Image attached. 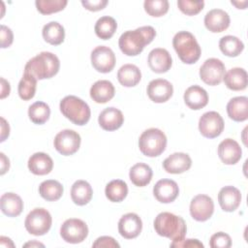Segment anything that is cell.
I'll return each instance as SVG.
<instances>
[{
    "label": "cell",
    "mask_w": 248,
    "mask_h": 248,
    "mask_svg": "<svg viewBox=\"0 0 248 248\" xmlns=\"http://www.w3.org/2000/svg\"><path fill=\"white\" fill-rule=\"evenodd\" d=\"M155 36L156 31L152 26H141L124 32L118 40V46L124 54L136 56L143 50L146 45L153 41Z\"/></svg>",
    "instance_id": "cell-1"
},
{
    "label": "cell",
    "mask_w": 248,
    "mask_h": 248,
    "mask_svg": "<svg viewBox=\"0 0 248 248\" xmlns=\"http://www.w3.org/2000/svg\"><path fill=\"white\" fill-rule=\"evenodd\" d=\"M154 229L159 235L170 238L172 242L183 240L187 232L183 218L170 212L159 213L154 220Z\"/></svg>",
    "instance_id": "cell-2"
},
{
    "label": "cell",
    "mask_w": 248,
    "mask_h": 248,
    "mask_svg": "<svg viewBox=\"0 0 248 248\" xmlns=\"http://www.w3.org/2000/svg\"><path fill=\"white\" fill-rule=\"evenodd\" d=\"M60 68L58 57L48 51H43L28 60L24 73L34 76L37 79H46L54 77Z\"/></svg>",
    "instance_id": "cell-3"
},
{
    "label": "cell",
    "mask_w": 248,
    "mask_h": 248,
    "mask_svg": "<svg viewBox=\"0 0 248 248\" xmlns=\"http://www.w3.org/2000/svg\"><path fill=\"white\" fill-rule=\"evenodd\" d=\"M172 46L179 59L185 64L196 63L202 53L195 36L188 31H179L172 39Z\"/></svg>",
    "instance_id": "cell-4"
},
{
    "label": "cell",
    "mask_w": 248,
    "mask_h": 248,
    "mask_svg": "<svg viewBox=\"0 0 248 248\" xmlns=\"http://www.w3.org/2000/svg\"><path fill=\"white\" fill-rule=\"evenodd\" d=\"M60 111L62 114L76 125H85L91 115L89 106L80 98L69 95L60 101Z\"/></svg>",
    "instance_id": "cell-5"
},
{
    "label": "cell",
    "mask_w": 248,
    "mask_h": 248,
    "mask_svg": "<svg viewBox=\"0 0 248 248\" xmlns=\"http://www.w3.org/2000/svg\"><path fill=\"white\" fill-rule=\"evenodd\" d=\"M166 146L167 137L160 129L149 128L140 136V150L147 157H157L161 155L165 151Z\"/></svg>",
    "instance_id": "cell-6"
},
{
    "label": "cell",
    "mask_w": 248,
    "mask_h": 248,
    "mask_svg": "<svg viewBox=\"0 0 248 248\" xmlns=\"http://www.w3.org/2000/svg\"><path fill=\"white\" fill-rule=\"evenodd\" d=\"M52 223L50 213L45 208H34L31 210L25 218L24 226L26 231L36 236L46 234Z\"/></svg>",
    "instance_id": "cell-7"
},
{
    "label": "cell",
    "mask_w": 248,
    "mask_h": 248,
    "mask_svg": "<svg viewBox=\"0 0 248 248\" xmlns=\"http://www.w3.org/2000/svg\"><path fill=\"white\" fill-rule=\"evenodd\" d=\"M60 235L68 243H80L88 235V227L80 219H67L60 228Z\"/></svg>",
    "instance_id": "cell-8"
},
{
    "label": "cell",
    "mask_w": 248,
    "mask_h": 248,
    "mask_svg": "<svg viewBox=\"0 0 248 248\" xmlns=\"http://www.w3.org/2000/svg\"><path fill=\"white\" fill-rule=\"evenodd\" d=\"M81 139L78 132L70 129L60 131L54 138V148L64 156L75 154L80 146Z\"/></svg>",
    "instance_id": "cell-9"
},
{
    "label": "cell",
    "mask_w": 248,
    "mask_h": 248,
    "mask_svg": "<svg viewBox=\"0 0 248 248\" xmlns=\"http://www.w3.org/2000/svg\"><path fill=\"white\" fill-rule=\"evenodd\" d=\"M225 70V65L220 59L208 58L200 68V78L208 85H218L223 80Z\"/></svg>",
    "instance_id": "cell-10"
},
{
    "label": "cell",
    "mask_w": 248,
    "mask_h": 248,
    "mask_svg": "<svg viewBox=\"0 0 248 248\" xmlns=\"http://www.w3.org/2000/svg\"><path fill=\"white\" fill-rule=\"evenodd\" d=\"M224 120L217 111L204 112L199 120L200 133L207 139L220 136L224 130Z\"/></svg>",
    "instance_id": "cell-11"
},
{
    "label": "cell",
    "mask_w": 248,
    "mask_h": 248,
    "mask_svg": "<svg viewBox=\"0 0 248 248\" xmlns=\"http://www.w3.org/2000/svg\"><path fill=\"white\" fill-rule=\"evenodd\" d=\"M91 64L100 73H109L115 66V55L111 48L98 46L91 52Z\"/></svg>",
    "instance_id": "cell-12"
},
{
    "label": "cell",
    "mask_w": 248,
    "mask_h": 248,
    "mask_svg": "<svg viewBox=\"0 0 248 248\" xmlns=\"http://www.w3.org/2000/svg\"><path fill=\"white\" fill-rule=\"evenodd\" d=\"M214 212V202L212 199L203 194L195 196L190 203V214L193 219L199 222L208 220Z\"/></svg>",
    "instance_id": "cell-13"
},
{
    "label": "cell",
    "mask_w": 248,
    "mask_h": 248,
    "mask_svg": "<svg viewBox=\"0 0 248 248\" xmlns=\"http://www.w3.org/2000/svg\"><path fill=\"white\" fill-rule=\"evenodd\" d=\"M146 92L151 101L160 104L167 102L172 96L173 87L169 80L156 78L148 83Z\"/></svg>",
    "instance_id": "cell-14"
},
{
    "label": "cell",
    "mask_w": 248,
    "mask_h": 248,
    "mask_svg": "<svg viewBox=\"0 0 248 248\" xmlns=\"http://www.w3.org/2000/svg\"><path fill=\"white\" fill-rule=\"evenodd\" d=\"M142 230V221L136 213H127L123 215L118 222V232L126 239L137 237Z\"/></svg>",
    "instance_id": "cell-15"
},
{
    "label": "cell",
    "mask_w": 248,
    "mask_h": 248,
    "mask_svg": "<svg viewBox=\"0 0 248 248\" xmlns=\"http://www.w3.org/2000/svg\"><path fill=\"white\" fill-rule=\"evenodd\" d=\"M179 194V188L175 181L171 179H161L153 187L155 199L162 203L172 202Z\"/></svg>",
    "instance_id": "cell-16"
},
{
    "label": "cell",
    "mask_w": 248,
    "mask_h": 248,
    "mask_svg": "<svg viewBox=\"0 0 248 248\" xmlns=\"http://www.w3.org/2000/svg\"><path fill=\"white\" fill-rule=\"evenodd\" d=\"M149 68L157 74H163L168 72L172 64L171 56L170 52L162 47L152 49L147 58Z\"/></svg>",
    "instance_id": "cell-17"
},
{
    "label": "cell",
    "mask_w": 248,
    "mask_h": 248,
    "mask_svg": "<svg viewBox=\"0 0 248 248\" xmlns=\"http://www.w3.org/2000/svg\"><path fill=\"white\" fill-rule=\"evenodd\" d=\"M218 156L224 164L234 165L241 159L242 150L237 141L226 139L218 145Z\"/></svg>",
    "instance_id": "cell-18"
},
{
    "label": "cell",
    "mask_w": 248,
    "mask_h": 248,
    "mask_svg": "<svg viewBox=\"0 0 248 248\" xmlns=\"http://www.w3.org/2000/svg\"><path fill=\"white\" fill-rule=\"evenodd\" d=\"M230 16L222 9H212L204 16L205 27L213 33L225 31L230 26Z\"/></svg>",
    "instance_id": "cell-19"
},
{
    "label": "cell",
    "mask_w": 248,
    "mask_h": 248,
    "mask_svg": "<svg viewBox=\"0 0 248 248\" xmlns=\"http://www.w3.org/2000/svg\"><path fill=\"white\" fill-rule=\"evenodd\" d=\"M192 166L190 156L183 152H175L166 158L163 162L164 170L169 173L178 174L188 170Z\"/></svg>",
    "instance_id": "cell-20"
},
{
    "label": "cell",
    "mask_w": 248,
    "mask_h": 248,
    "mask_svg": "<svg viewBox=\"0 0 248 248\" xmlns=\"http://www.w3.org/2000/svg\"><path fill=\"white\" fill-rule=\"evenodd\" d=\"M218 202L224 211L232 212L241 202V193L233 186H225L219 191Z\"/></svg>",
    "instance_id": "cell-21"
},
{
    "label": "cell",
    "mask_w": 248,
    "mask_h": 248,
    "mask_svg": "<svg viewBox=\"0 0 248 248\" xmlns=\"http://www.w3.org/2000/svg\"><path fill=\"white\" fill-rule=\"evenodd\" d=\"M98 122L102 129L106 131H115L122 126L124 116L121 110L110 107L101 111L98 117Z\"/></svg>",
    "instance_id": "cell-22"
},
{
    "label": "cell",
    "mask_w": 248,
    "mask_h": 248,
    "mask_svg": "<svg viewBox=\"0 0 248 248\" xmlns=\"http://www.w3.org/2000/svg\"><path fill=\"white\" fill-rule=\"evenodd\" d=\"M184 102L191 109H201L208 103L207 92L199 85H192L184 92Z\"/></svg>",
    "instance_id": "cell-23"
},
{
    "label": "cell",
    "mask_w": 248,
    "mask_h": 248,
    "mask_svg": "<svg viewBox=\"0 0 248 248\" xmlns=\"http://www.w3.org/2000/svg\"><path fill=\"white\" fill-rule=\"evenodd\" d=\"M115 89L113 84L107 79L97 80L90 88L91 99L98 104H105L114 97Z\"/></svg>",
    "instance_id": "cell-24"
},
{
    "label": "cell",
    "mask_w": 248,
    "mask_h": 248,
    "mask_svg": "<svg viewBox=\"0 0 248 248\" xmlns=\"http://www.w3.org/2000/svg\"><path fill=\"white\" fill-rule=\"evenodd\" d=\"M53 161L44 152H36L28 160L29 170L36 175H46L52 170Z\"/></svg>",
    "instance_id": "cell-25"
},
{
    "label": "cell",
    "mask_w": 248,
    "mask_h": 248,
    "mask_svg": "<svg viewBox=\"0 0 248 248\" xmlns=\"http://www.w3.org/2000/svg\"><path fill=\"white\" fill-rule=\"evenodd\" d=\"M227 112L231 119L242 122L248 118V98L238 96L231 99L227 104Z\"/></svg>",
    "instance_id": "cell-26"
},
{
    "label": "cell",
    "mask_w": 248,
    "mask_h": 248,
    "mask_svg": "<svg viewBox=\"0 0 248 248\" xmlns=\"http://www.w3.org/2000/svg\"><path fill=\"white\" fill-rule=\"evenodd\" d=\"M223 80L225 85L233 91L244 90L248 84L247 73L243 68L235 67L225 73Z\"/></svg>",
    "instance_id": "cell-27"
},
{
    "label": "cell",
    "mask_w": 248,
    "mask_h": 248,
    "mask_svg": "<svg viewBox=\"0 0 248 248\" xmlns=\"http://www.w3.org/2000/svg\"><path fill=\"white\" fill-rule=\"evenodd\" d=\"M0 208L8 217H16L22 212L23 202L15 193H5L0 198Z\"/></svg>",
    "instance_id": "cell-28"
},
{
    "label": "cell",
    "mask_w": 248,
    "mask_h": 248,
    "mask_svg": "<svg viewBox=\"0 0 248 248\" xmlns=\"http://www.w3.org/2000/svg\"><path fill=\"white\" fill-rule=\"evenodd\" d=\"M93 196L91 185L85 180H77L71 188V198L78 205L87 204Z\"/></svg>",
    "instance_id": "cell-29"
},
{
    "label": "cell",
    "mask_w": 248,
    "mask_h": 248,
    "mask_svg": "<svg viewBox=\"0 0 248 248\" xmlns=\"http://www.w3.org/2000/svg\"><path fill=\"white\" fill-rule=\"evenodd\" d=\"M117 79L125 87L136 86L141 79L140 70L134 64H125L118 70Z\"/></svg>",
    "instance_id": "cell-30"
},
{
    "label": "cell",
    "mask_w": 248,
    "mask_h": 248,
    "mask_svg": "<svg viewBox=\"0 0 248 248\" xmlns=\"http://www.w3.org/2000/svg\"><path fill=\"white\" fill-rule=\"evenodd\" d=\"M152 169L144 163L135 164L129 171V177L132 183L138 187H143L150 183L152 179Z\"/></svg>",
    "instance_id": "cell-31"
},
{
    "label": "cell",
    "mask_w": 248,
    "mask_h": 248,
    "mask_svg": "<svg viewBox=\"0 0 248 248\" xmlns=\"http://www.w3.org/2000/svg\"><path fill=\"white\" fill-rule=\"evenodd\" d=\"M42 35L46 43L52 46H58L62 44L65 39V30L59 22L50 21L44 25Z\"/></svg>",
    "instance_id": "cell-32"
},
{
    "label": "cell",
    "mask_w": 248,
    "mask_h": 248,
    "mask_svg": "<svg viewBox=\"0 0 248 248\" xmlns=\"http://www.w3.org/2000/svg\"><path fill=\"white\" fill-rule=\"evenodd\" d=\"M64 189L62 184L53 179L43 181L39 186V194L43 199L48 202L58 201L63 195Z\"/></svg>",
    "instance_id": "cell-33"
},
{
    "label": "cell",
    "mask_w": 248,
    "mask_h": 248,
    "mask_svg": "<svg viewBox=\"0 0 248 248\" xmlns=\"http://www.w3.org/2000/svg\"><path fill=\"white\" fill-rule=\"evenodd\" d=\"M105 194L108 201L112 202H120L127 197L128 186L125 181L114 179L107 184Z\"/></svg>",
    "instance_id": "cell-34"
},
{
    "label": "cell",
    "mask_w": 248,
    "mask_h": 248,
    "mask_svg": "<svg viewBox=\"0 0 248 248\" xmlns=\"http://www.w3.org/2000/svg\"><path fill=\"white\" fill-rule=\"evenodd\" d=\"M220 50L229 57L238 56L244 49V45L240 39L235 36H224L219 41Z\"/></svg>",
    "instance_id": "cell-35"
},
{
    "label": "cell",
    "mask_w": 248,
    "mask_h": 248,
    "mask_svg": "<svg viewBox=\"0 0 248 248\" xmlns=\"http://www.w3.org/2000/svg\"><path fill=\"white\" fill-rule=\"evenodd\" d=\"M117 28V23L115 19L108 16H101L95 23L94 30L97 35L102 40L110 39L115 33Z\"/></svg>",
    "instance_id": "cell-36"
},
{
    "label": "cell",
    "mask_w": 248,
    "mask_h": 248,
    "mask_svg": "<svg viewBox=\"0 0 248 248\" xmlns=\"http://www.w3.org/2000/svg\"><path fill=\"white\" fill-rule=\"evenodd\" d=\"M37 87V78L27 73H24L21 79L18 82L17 92L20 99L28 101L35 96Z\"/></svg>",
    "instance_id": "cell-37"
},
{
    "label": "cell",
    "mask_w": 248,
    "mask_h": 248,
    "mask_svg": "<svg viewBox=\"0 0 248 248\" xmlns=\"http://www.w3.org/2000/svg\"><path fill=\"white\" fill-rule=\"evenodd\" d=\"M50 115V108L47 104L44 102H35L28 108L29 119L35 124L46 123Z\"/></svg>",
    "instance_id": "cell-38"
},
{
    "label": "cell",
    "mask_w": 248,
    "mask_h": 248,
    "mask_svg": "<svg viewBox=\"0 0 248 248\" xmlns=\"http://www.w3.org/2000/svg\"><path fill=\"white\" fill-rule=\"evenodd\" d=\"M37 10L43 15H50L64 10L67 6V0H36Z\"/></svg>",
    "instance_id": "cell-39"
},
{
    "label": "cell",
    "mask_w": 248,
    "mask_h": 248,
    "mask_svg": "<svg viewBox=\"0 0 248 248\" xmlns=\"http://www.w3.org/2000/svg\"><path fill=\"white\" fill-rule=\"evenodd\" d=\"M143 7L149 16L159 17L168 13L170 5L167 0H145Z\"/></svg>",
    "instance_id": "cell-40"
},
{
    "label": "cell",
    "mask_w": 248,
    "mask_h": 248,
    "mask_svg": "<svg viewBox=\"0 0 248 248\" xmlns=\"http://www.w3.org/2000/svg\"><path fill=\"white\" fill-rule=\"evenodd\" d=\"M204 6L202 0L193 1V0H178L177 7L178 9L187 16H195L199 14Z\"/></svg>",
    "instance_id": "cell-41"
},
{
    "label": "cell",
    "mask_w": 248,
    "mask_h": 248,
    "mask_svg": "<svg viewBox=\"0 0 248 248\" xmlns=\"http://www.w3.org/2000/svg\"><path fill=\"white\" fill-rule=\"evenodd\" d=\"M209 245L212 248H229L232 246V238L228 233L218 232L211 235Z\"/></svg>",
    "instance_id": "cell-42"
},
{
    "label": "cell",
    "mask_w": 248,
    "mask_h": 248,
    "mask_svg": "<svg viewBox=\"0 0 248 248\" xmlns=\"http://www.w3.org/2000/svg\"><path fill=\"white\" fill-rule=\"evenodd\" d=\"M0 36H1V47L2 48L9 47L13 44L14 34L9 27L2 24L0 27Z\"/></svg>",
    "instance_id": "cell-43"
},
{
    "label": "cell",
    "mask_w": 248,
    "mask_h": 248,
    "mask_svg": "<svg viewBox=\"0 0 248 248\" xmlns=\"http://www.w3.org/2000/svg\"><path fill=\"white\" fill-rule=\"evenodd\" d=\"M93 247H106V248H115L119 247L120 245L116 242V240L111 236H101L98 237L95 242L92 244Z\"/></svg>",
    "instance_id": "cell-44"
},
{
    "label": "cell",
    "mask_w": 248,
    "mask_h": 248,
    "mask_svg": "<svg viewBox=\"0 0 248 248\" xmlns=\"http://www.w3.org/2000/svg\"><path fill=\"white\" fill-rule=\"evenodd\" d=\"M82 6L91 12H97L100 10H103L107 4H108V0H93V1H87V0H82L81 1Z\"/></svg>",
    "instance_id": "cell-45"
},
{
    "label": "cell",
    "mask_w": 248,
    "mask_h": 248,
    "mask_svg": "<svg viewBox=\"0 0 248 248\" xmlns=\"http://www.w3.org/2000/svg\"><path fill=\"white\" fill-rule=\"evenodd\" d=\"M170 247H203V244L198 239H183L178 242H171Z\"/></svg>",
    "instance_id": "cell-46"
},
{
    "label": "cell",
    "mask_w": 248,
    "mask_h": 248,
    "mask_svg": "<svg viewBox=\"0 0 248 248\" xmlns=\"http://www.w3.org/2000/svg\"><path fill=\"white\" fill-rule=\"evenodd\" d=\"M10 134V126L9 123L3 118L1 117V142L4 141L6 140V138L9 137Z\"/></svg>",
    "instance_id": "cell-47"
},
{
    "label": "cell",
    "mask_w": 248,
    "mask_h": 248,
    "mask_svg": "<svg viewBox=\"0 0 248 248\" xmlns=\"http://www.w3.org/2000/svg\"><path fill=\"white\" fill-rule=\"evenodd\" d=\"M0 79H1V94H0V98L4 99L7 96H9L10 91H11V86H10V83L4 78H1Z\"/></svg>",
    "instance_id": "cell-48"
},
{
    "label": "cell",
    "mask_w": 248,
    "mask_h": 248,
    "mask_svg": "<svg viewBox=\"0 0 248 248\" xmlns=\"http://www.w3.org/2000/svg\"><path fill=\"white\" fill-rule=\"evenodd\" d=\"M0 157H1V174L3 175L7 170H9L10 168V161L9 159L5 156L4 153H0Z\"/></svg>",
    "instance_id": "cell-49"
},
{
    "label": "cell",
    "mask_w": 248,
    "mask_h": 248,
    "mask_svg": "<svg viewBox=\"0 0 248 248\" xmlns=\"http://www.w3.org/2000/svg\"><path fill=\"white\" fill-rule=\"evenodd\" d=\"M7 240V237L6 236H1L0 237V245L2 247H15V244L13 243V241L9 238L8 241Z\"/></svg>",
    "instance_id": "cell-50"
},
{
    "label": "cell",
    "mask_w": 248,
    "mask_h": 248,
    "mask_svg": "<svg viewBox=\"0 0 248 248\" xmlns=\"http://www.w3.org/2000/svg\"><path fill=\"white\" fill-rule=\"evenodd\" d=\"M23 246H24V247H27V246H31V247H34V246H42V247H44L45 245H44L43 243H40V242L36 241V240H33V241H30V242L25 243Z\"/></svg>",
    "instance_id": "cell-51"
}]
</instances>
